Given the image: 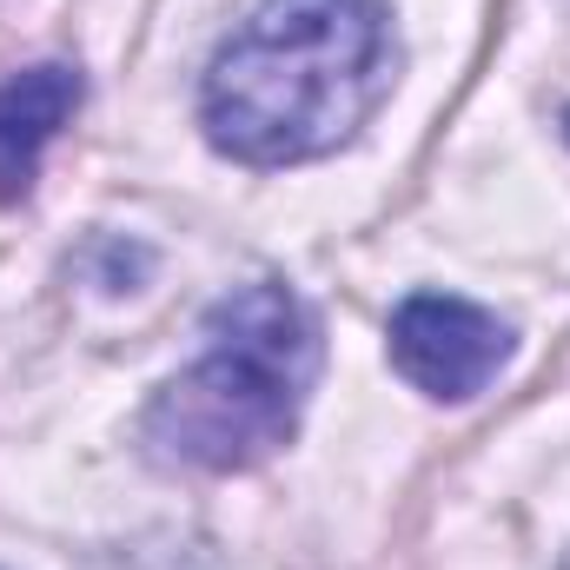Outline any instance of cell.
<instances>
[{
	"mask_svg": "<svg viewBox=\"0 0 570 570\" xmlns=\"http://www.w3.org/2000/svg\"><path fill=\"white\" fill-rule=\"evenodd\" d=\"M564 140H570V107H564Z\"/></svg>",
	"mask_w": 570,
	"mask_h": 570,
	"instance_id": "8992f818",
	"label": "cell"
},
{
	"mask_svg": "<svg viewBox=\"0 0 570 570\" xmlns=\"http://www.w3.org/2000/svg\"><path fill=\"white\" fill-rule=\"evenodd\" d=\"M564 570H570V558H564Z\"/></svg>",
	"mask_w": 570,
	"mask_h": 570,
	"instance_id": "52a82bcc",
	"label": "cell"
},
{
	"mask_svg": "<svg viewBox=\"0 0 570 570\" xmlns=\"http://www.w3.org/2000/svg\"><path fill=\"white\" fill-rule=\"evenodd\" d=\"M206 352L173 372L140 419V438L159 464L179 471H253L279 458L298 431V412L318 385V318L279 279L233 285L206 325Z\"/></svg>",
	"mask_w": 570,
	"mask_h": 570,
	"instance_id": "7a4b0ae2",
	"label": "cell"
},
{
	"mask_svg": "<svg viewBox=\"0 0 570 570\" xmlns=\"http://www.w3.org/2000/svg\"><path fill=\"white\" fill-rule=\"evenodd\" d=\"M511 358V325L458 292H412L392 312V365L444 405L478 399Z\"/></svg>",
	"mask_w": 570,
	"mask_h": 570,
	"instance_id": "3957f363",
	"label": "cell"
},
{
	"mask_svg": "<svg viewBox=\"0 0 570 570\" xmlns=\"http://www.w3.org/2000/svg\"><path fill=\"white\" fill-rule=\"evenodd\" d=\"M392 80L385 0H259L206 67L199 127L239 166H305L352 140Z\"/></svg>",
	"mask_w": 570,
	"mask_h": 570,
	"instance_id": "6da1fadb",
	"label": "cell"
},
{
	"mask_svg": "<svg viewBox=\"0 0 570 570\" xmlns=\"http://www.w3.org/2000/svg\"><path fill=\"white\" fill-rule=\"evenodd\" d=\"M80 100H87V80L67 60H47V67L0 80V206H20L33 193L40 153L80 114Z\"/></svg>",
	"mask_w": 570,
	"mask_h": 570,
	"instance_id": "277c9868",
	"label": "cell"
},
{
	"mask_svg": "<svg viewBox=\"0 0 570 570\" xmlns=\"http://www.w3.org/2000/svg\"><path fill=\"white\" fill-rule=\"evenodd\" d=\"M87 570H213V564H206V551H199L193 538L153 531V538H134V544L107 551L100 564H87Z\"/></svg>",
	"mask_w": 570,
	"mask_h": 570,
	"instance_id": "5b68a950",
	"label": "cell"
}]
</instances>
